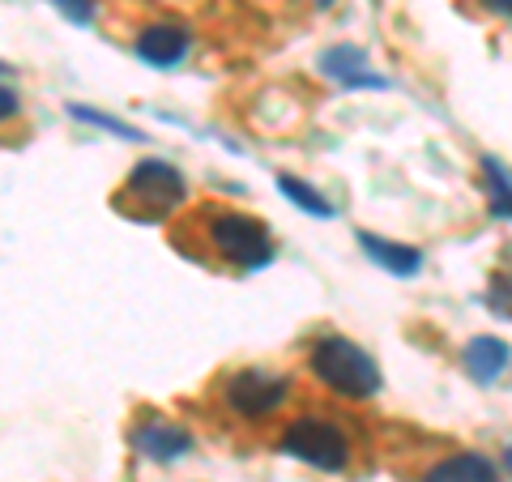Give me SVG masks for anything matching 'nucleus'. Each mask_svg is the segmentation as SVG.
Wrapping results in <instances>:
<instances>
[{
    "mask_svg": "<svg viewBox=\"0 0 512 482\" xmlns=\"http://www.w3.org/2000/svg\"><path fill=\"white\" fill-rule=\"evenodd\" d=\"M18 111H22L18 94H13L9 86H0V124H5V120H13V116H18Z\"/></svg>",
    "mask_w": 512,
    "mask_h": 482,
    "instance_id": "dca6fc26",
    "label": "nucleus"
},
{
    "mask_svg": "<svg viewBox=\"0 0 512 482\" xmlns=\"http://www.w3.org/2000/svg\"><path fill=\"white\" fill-rule=\"evenodd\" d=\"M423 482H500V478H495V465L487 457L453 453V457H444V461L431 465Z\"/></svg>",
    "mask_w": 512,
    "mask_h": 482,
    "instance_id": "9d476101",
    "label": "nucleus"
},
{
    "mask_svg": "<svg viewBox=\"0 0 512 482\" xmlns=\"http://www.w3.org/2000/svg\"><path fill=\"white\" fill-rule=\"evenodd\" d=\"M320 69H325L333 82H342V86H372V90H380V86H389L384 77H376V73H367V56L359 52V47H329L325 56H320Z\"/></svg>",
    "mask_w": 512,
    "mask_h": 482,
    "instance_id": "6e6552de",
    "label": "nucleus"
},
{
    "mask_svg": "<svg viewBox=\"0 0 512 482\" xmlns=\"http://www.w3.org/2000/svg\"><path fill=\"white\" fill-rule=\"evenodd\" d=\"M308 363H312V376L325 380L329 389L342 397H372L380 389V367L372 363L367 350L350 342V337H338V333L320 337Z\"/></svg>",
    "mask_w": 512,
    "mask_h": 482,
    "instance_id": "f257e3e1",
    "label": "nucleus"
},
{
    "mask_svg": "<svg viewBox=\"0 0 512 482\" xmlns=\"http://www.w3.org/2000/svg\"><path fill=\"white\" fill-rule=\"evenodd\" d=\"M316 5H333V0H316Z\"/></svg>",
    "mask_w": 512,
    "mask_h": 482,
    "instance_id": "6ab92c4d",
    "label": "nucleus"
},
{
    "mask_svg": "<svg viewBox=\"0 0 512 482\" xmlns=\"http://www.w3.org/2000/svg\"><path fill=\"white\" fill-rule=\"evenodd\" d=\"M133 448L141 457H154V461H175V457H184L192 453V436L184 427H171V423H146V427H137L133 431Z\"/></svg>",
    "mask_w": 512,
    "mask_h": 482,
    "instance_id": "0eeeda50",
    "label": "nucleus"
},
{
    "mask_svg": "<svg viewBox=\"0 0 512 482\" xmlns=\"http://www.w3.org/2000/svg\"><path fill=\"white\" fill-rule=\"evenodd\" d=\"M282 453L316 465V470H346L350 461V440L342 427L325 419H295L282 431Z\"/></svg>",
    "mask_w": 512,
    "mask_h": 482,
    "instance_id": "7ed1b4c3",
    "label": "nucleus"
},
{
    "mask_svg": "<svg viewBox=\"0 0 512 482\" xmlns=\"http://www.w3.org/2000/svg\"><path fill=\"white\" fill-rule=\"evenodd\" d=\"M69 116L73 120H86V124H99V128H107V133H120V137H128V141H146L141 137V128H133V124H124V120H111V116H103V111H90V107H69Z\"/></svg>",
    "mask_w": 512,
    "mask_h": 482,
    "instance_id": "4468645a",
    "label": "nucleus"
},
{
    "mask_svg": "<svg viewBox=\"0 0 512 482\" xmlns=\"http://www.w3.org/2000/svg\"><path fill=\"white\" fill-rule=\"evenodd\" d=\"M483 171H487V192H491V214L495 218H512V180H508V171L495 163V158H483Z\"/></svg>",
    "mask_w": 512,
    "mask_h": 482,
    "instance_id": "ddd939ff",
    "label": "nucleus"
},
{
    "mask_svg": "<svg viewBox=\"0 0 512 482\" xmlns=\"http://www.w3.org/2000/svg\"><path fill=\"white\" fill-rule=\"evenodd\" d=\"M56 13H64L73 26H90L94 22V0H52Z\"/></svg>",
    "mask_w": 512,
    "mask_h": 482,
    "instance_id": "2eb2a0df",
    "label": "nucleus"
},
{
    "mask_svg": "<svg viewBox=\"0 0 512 482\" xmlns=\"http://www.w3.org/2000/svg\"><path fill=\"white\" fill-rule=\"evenodd\" d=\"M278 192H282V197H291L303 214H312V218H333L329 197H320L316 188H308L303 180H295V175H278Z\"/></svg>",
    "mask_w": 512,
    "mask_h": 482,
    "instance_id": "f8f14e48",
    "label": "nucleus"
},
{
    "mask_svg": "<svg viewBox=\"0 0 512 482\" xmlns=\"http://www.w3.org/2000/svg\"><path fill=\"white\" fill-rule=\"evenodd\" d=\"M210 248L222 256V261H231L235 269H265L274 261V239H269V227L265 222H256L248 214H214L210 227Z\"/></svg>",
    "mask_w": 512,
    "mask_h": 482,
    "instance_id": "f03ea898",
    "label": "nucleus"
},
{
    "mask_svg": "<svg viewBox=\"0 0 512 482\" xmlns=\"http://www.w3.org/2000/svg\"><path fill=\"white\" fill-rule=\"evenodd\" d=\"M286 397H291V380L278 372H261V367H244L227 380V406L244 419H265Z\"/></svg>",
    "mask_w": 512,
    "mask_h": 482,
    "instance_id": "39448f33",
    "label": "nucleus"
},
{
    "mask_svg": "<svg viewBox=\"0 0 512 482\" xmlns=\"http://www.w3.org/2000/svg\"><path fill=\"white\" fill-rule=\"evenodd\" d=\"M184 197H188L184 175L175 171L171 163H163V158H146V163H137L133 175H128V188H124V201L146 205V218L171 214L175 205H184Z\"/></svg>",
    "mask_w": 512,
    "mask_h": 482,
    "instance_id": "20e7f679",
    "label": "nucleus"
},
{
    "mask_svg": "<svg viewBox=\"0 0 512 482\" xmlns=\"http://www.w3.org/2000/svg\"><path fill=\"white\" fill-rule=\"evenodd\" d=\"M504 465H508V474H512V448H508V453H504Z\"/></svg>",
    "mask_w": 512,
    "mask_h": 482,
    "instance_id": "a211bd4d",
    "label": "nucleus"
},
{
    "mask_svg": "<svg viewBox=\"0 0 512 482\" xmlns=\"http://www.w3.org/2000/svg\"><path fill=\"white\" fill-rule=\"evenodd\" d=\"M483 9H491V13H512V0H483Z\"/></svg>",
    "mask_w": 512,
    "mask_h": 482,
    "instance_id": "f3484780",
    "label": "nucleus"
},
{
    "mask_svg": "<svg viewBox=\"0 0 512 482\" xmlns=\"http://www.w3.org/2000/svg\"><path fill=\"white\" fill-rule=\"evenodd\" d=\"M359 244H363V252L372 256L380 269L397 273V278H414V273L423 269V252H419V248L389 244V239H380V235H372V231H359Z\"/></svg>",
    "mask_w": 512,
    "mask_h": 482,
    "instance_id": "1a4fd4ad",
    "label": "nucleus"
},
{
    "mask_svg": "<svg viewBox=\"0 0 512 482\" xmlns=\"http://www.w3.org/2000/svg\"><path fill=\"white\" fill-rule=\"evenodd\" d=\"M188 30L184 26H150L137 35V56L154 69H175L188 56Z\"/></svg>",
    "mask_w": 512,
    "mask_h": 482,
    "instance_id": "423d86ee",
    "label": "nucleus"
},
{
    "mask_svg": "<svg viewBox=\"0 0 512 482\" xmlns=\"http://www.w3.org/2000/svg\"><path fill=\"white\" fill-rule=\"evenodd\" d=\"M504 363H508V346L500 342V337H474V342L466 346V367H470V376L478 384H491L504 372Z\"/></svg>",
    "mask_w": 512,
    "mask_h": 482,
    "instance_id": "9b49d317",
    "label": "nucleus"
}]
</instances>
